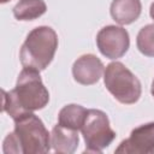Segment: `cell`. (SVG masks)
I'll use <instances>...</instances> for the list:
<instances>
[{
	"instance_id": "277c9868",
	"label": "cell",
	"mask_w": 154,
	"mask_h": 154,
	"mask_svg": "<svg viewBox=\"0 0 154 154\" xmlns=\"http://www.w3.org/2000/svg\"><path fill=\"white\" fill-rule=\"evenodd\" d=\"M107 90L120 103L131 105L138 101L141 96V82L122 63L113 61L107 65L103 75Z\"/></svg>"
},
{
	"instance_id": "ba28073f",
	"label": "cell",
	"mask_w": 154,
	"mask_h": 154,
	"mask_svg": "<svg viewBox=\"0 0 154 154\" xmlns=\"http://www.w3.org/2000/svg\"><path fill=\"white\" fill-rule=\"evenodd\" d=\"M103 73V64L93 54H84L78 58L72 66V75L76 82L83 85L96 83Z\"/></svg>"
},
{
	"instance_id": "30bf717a",
	"label": "cell",
	"mask_w": 154,
	"mask_h": 154,
	"mask_svg": "<svg viewBox=\"0 0 154 154\" xmlns=\"http://www.w3.org/2000/svg\"><path fill=\"white\" fill-rule=\"evenodd\" d=\"M141 10L142 5L140 0H113L111 5V16L117 23L126 25L140 17Z\"/></svg>"
},
{
	"instance_id": "3957f363",
	"label": "cell",
	"mask_w": 154,
	"mask_h": 154,
	"mask_svg": "<svg viewBox=\"0 0 154 154\" xmlns=\"http://www.w3.org/2000/svg\"><path fill=\"white\" fill-rule=\"evenodd\" d=\"M57 48V32L49 26H37L28 34L20 48V63L24 67L42 71L53 60Z\"/></svg>"
},
{
	"instance_id": "7c38bea8",
	"label": "cell",
	"mask_w": 154,
	"mask_h": 154,
	"mask_svg": "<svg viewBox=\"0 0 154 154\" xmlns=\"http://www.w3.org/2000/svg\"><path fill=\"white\" fill-rule=\"evenodd\" d=\"M47 11L43 0H19L13 7V14L18 20H34Z\"/></svg>"
},
{
	"instance_id": "7a4b0ae2",
	"label": "cell",
	"mask_w": 154,
	"mask_h": 154,
	"mask_svg": "<svg viewBox=\"0 0 154 154\" xmlns=\"http://www.w3.org/2000/svg\"><path fill=\"white\" fill-rule=\"evenodd\" d=\"M14 130L4 140V153L42 154L51 149V135L42 120L31 112L14 118Z\"/></svg>"
},
{
	"instance_id": "5bb4252c",
	"label": "cell",
	"mask_w": 154,
	"mask_h": 154,
	"mask_svg": "<svg viewBox=\"0 0 154 154\" xmlns=\"http://www.w3.org/2000/svg\"><path fill=\"white\" fill-rule=\"evenodd\" d=\"M149 14H150V17L154 19V2L150 5V10H149Z\"/></svg>"
},
{
	"instance_id": "52a82bcc",
	"label": "cell",
	"mask_w": 154,
	"mask_h": 154,
	"mask_svg": "<svg viewBox=\"0 0 154 154\" xmlns=\"http://www.w3.org/2000/svg\"><path fill=\"white\" fill-rule=\"evenodd\" d=\"M114 152L124 154H154V122L135 128Z\"/></svg>"
},
{
	"instance_id": "9c48e42d",
	"label": "cell",
	"mask_w": 154,
	"mask_h": 154,
	"mask_svg": "<svg viewBox=\"0 0 154 154\" xmlns=\"http://www.w3.org/2000/svg\"><path fill=\"white\" fill-rule=\"evenodd\" d=\"M78 131L60 125L59 123L53 128L51 134V144L55 153L71 154L78 147Z\"/></svg>"
},
{
	"instance_id": "5b68a950",
	"label": "cell",
	"mask_w": 154,
	"mask_h": 154,
	"mask_svg": "<svg viewBox=\"0 0 154 154\" xmlns=\"http://www.w3.org/2000/svg\"><path fill=\"white\" fill-rule=\"evenodd\" d=\"M81 131L85 141L87 153H101L116 138L107 114L100 109H88Z\"/></svg>"
},
{
	"instance_id": "2e32d148",
	"label": "cell",
	"mask_w": 154,
	"mask_h": 154,
	"mask_svg": "<svg viewBox=\"0 0 154 154\" xmlns=\"http://www.w3.org/2000/svg\"><path fill=\"white\" fill-rule=\"evenodd\" d=\"M1 1V4H5V2H7V1H10V0H0Z\"/></svg>"
},
{
	"instance_id": "9a60e30c",
	"label": "cell",
	"mask_w": 154,
	"mask_h": 154,
	"mask_svg": "<svg viewBox=\"0 0 154 154\" xmlns=\"http://www.w3.org/2000/svg\"><path fill=\"white\" fill-rule=\"evenodd\" d=\"M150 93H152V95L154 96V79H153V83H152V89H150Z\"/></svg>"
},
{
	"instance_id": "4fadbf2b",
	"label": "cell",
	"mask_w": 154,
	"mask_h": 154,
	"mask_svg": "<svg viewBox=\"0 0 154 154\" xmlns=\"http://www.w3.org/2000/svg\"><path fill=\"white\" fill-rule=\"evenodd\" d=\"M136 45L142 54L154 57V24H148L140 30Z\"/></svg>"
},
{
	"instance_id": "8992f818",
	"label": "cell",
	"mask_w": 154,
	"mask_h": 154,
	"mask_svg": "<svg viewBox=\"0 0 154 154\" xmlns=\"http://www.w3.org/2000/svg\"><path fill=\"white\" fill-rule=\"evenodd\" d=\"M96 45L102 55L108 59H118L129 49V34L122 26L107 25L97 32Z\"/></svg>"
},
{
	"instance_id": "6da1fadb",
	"label": "cell",
	"mask_w": 154,
	"mask_h": 154,
	"mask_svg": "<svg viewBox=\"0 0 154 154\" xmlns=\"http://www.w3.org/2000/svg\"><path fill=\"white\" fill-rule=\"evenodd\" d=\"M49 101V93L42 83L37 70L24 67L17 79L14 89L2 90V112L12 119L20 114L43 108Z\"/></svg>"
},
{
	"instance_id": "8fae6325",
	"label": "cell",
	"mask_w": 154,
	"mask_h": 154,
	"mask_svg": "<svg viewBox=\"0 0 154 154\" xmlns=\"http://www.w3.org/2000/svg\"><path fill=\"white\" fill-rule=\"evenodd\" d=\"M88 109L82 107L81 105H66L63 107L58 114V123L66 128L73 130H81L87 117Z\"/></svg>"
}]
</instances>
